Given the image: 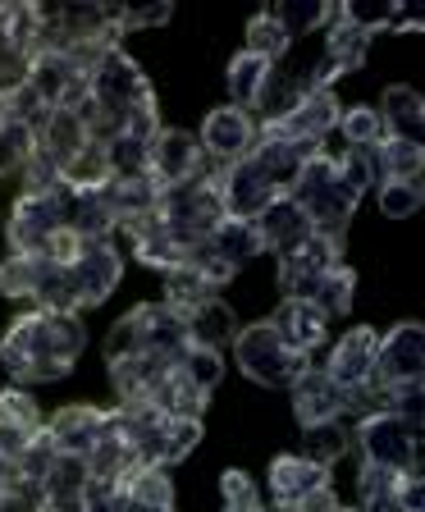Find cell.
<instances>
[{
    "label": "cell",
    "instance_id": "obj_1",
    "mask_svg": "<svg viewBox=\"0 0 425 512\" xmlns=\"http://www.w3.org/2000/svg\"><path fill=\"white\" fill-rule=\"evenodd\" d=\"M87 330L78 316L64 311H28L5 330L0 339V362L19 384L37 380H60L74 371V362L83 357Z\"/></svg>",
    "mask_w": 425,
    "mask_h": 512
},
{
    "label": "cell",
    "instance_id": "obj_2",
    "mask_svg": "<svg viewBox=\"0 0 425 512\" xmlns=\"http://www.w3.org/2000/svg\"><path fill=\"white\" fill-rule=\"evenodd\" d=\"M284 197H293V206L311 220V229H316L320 238H334V243H343L352 211L362 202V197L348 188V179L339 174L334 156H325V151L302 165V174L293 179V188H288Z\"/></svg>",
    "mask_w": 425,
    "mask_h": 512
},
{
    "label": "cell",
    "instance_id": "obj_3",
    "mask_svg": "<svg viewBox=\"0 0 425 512\" xmlns=\"http://www.w3.org/2000/svg\"><path fill=\"white\" fill-rule=\"evenodd\" d=\"M183 348H188V330L165 302H142L106 334V362L133 357V352H160V357L179 362Z\"/></svg>",
    "mask_w": 425,
    "mask_h": 512
},
{
    "label": "cell",
    "instance_id": "obj_4",
    "mask_svg": "<svg viewBox=\"0 0 425 512\" xmlns=\"http://www.w3.org/2000/svg\"><path fill=\"white\" fill-rule=\"evenodd\" d=\"M352 448L362 453V462L394 471V476L421 471V430H416V421H407L398 412L362 416L357 430H352Z\"/></svg>",
    "mask_w": 425,
    "mask_h": 512
},
{
    "label": "cell",
    "instance_id": "obj_5",
    "mask_svg": "<svg viewBox=\"0 0 425 512\" xmlns=\"http://www.w3.org/2000/svg\"><path fill=\"white\" fill-rule=\"evenodd\" d=\"M234 357H238L247 380L266 384V389H288V384L311 366V357H298V352H288L284 343H279L270 320H256V325H243V330H238Z\"/></svg>",
    "mask_w": 425,
    "mask_h": 512
},
{
    "label": "cell",
    "instance_id": "obj_6",
    "mask_svg": "<svg viewBox=\"0 0 425 512\" xmlns=\"http://www.w3.org/2000/svg\"><path fill=\"white\" fill-rule=\"evenodd\" d=\"M69 275V293H74V311H87V307H101V302L115 293L119 275H124V256L110 238L101 243H83V252L64 266Z\"/></svg>",
    "mask_w": 425,
    "mask_h": 512
},
{
    "label": "cell",
    "instance_id": "obj_7",
    "mask_svg": "<svg viewBox=\"0 0 425 512\" xmlns=\"http://www.w3.org/2000/svg\"><path fill=\"white\" fill-rule=\"evenodd\" d=\"M206 179L215 183V192H220L224 215H229V220H256V215L266 211L275 197H284L266 174L256 170L252 160H238V165H229V170L206 165Z\"/></svg>",
    "mask_w": 425,
    "mask_h": 512
},
{
    "label": "cell",
    "instance_id": "obj_8",
    "mask_svg": "<svg viewBox=\"0 0 425 512\" xmlns=\"http://www.w3.org/2000/svg\"><path fill=\"white\" fill-rule=\"evenodd\" d=\"M256 119L247 115V110H238V106H220V110H211L206 115V124H202V156H206V165H215V170H229V165H238V160H247L252 156V147H256Z\"/></svg>",
    "mask_w": 425,
    "mask_h": 512
},
{
    "label": "cell",
    "instance_id": "obj_9",
    "mask_svg": "<svg viewBox=\"0 0 425 512\" xmlns=\"http://www.w3.org/2000/svg\"><path fill=\"white\" fill-rule=\"evenodd\" d=\"M339 261H343V243L311 234L302 247H293V252L279 256V293H284V298H302V302H311L316 284H320L325 275H330V270L339 266Z\"/></svg>",
    "mask_w": 425,
    "mask_h": 512
},
{
    "label": "cell",
    "instance_id": "obj_10",
    "mask_svg": "<svg viewBox=\"0 0 425 512\" xmlns=\"http://www.w3.org/2000/svg\"><path fill=\"white\" fill-rule=\"evenodd\" d=\"M330 37H325V51H320L316 69H311V83L316 87H334L343 74H357L366 64V55H371V32L352 28L348 19H343V5H330Z\"/></svg>",
    "mask_w": 425,
    "mask_h": 512
},
{
    "label": "cell",
    "instance_id": "obj_11",
    "mask_svg": "<svg viewBox=\"0 0 425 512\" xmlns=\"http://www.w3.org/2000/svg\"><path fill=\"white\" fill-rule=\"evenodd\" d=\"M421 366H425V330L416 320H407V325H394L380 339L371 380L384 384V389H407V384H421Z\"/></svg>",
    "mask_w": 425,
    "mask_h": 512
},
{
    "label": "cell",
    "instance_id": "obj_12",
    "mask_svg": "<svg viewBox=\"0 0 425 512\" xmlns=\"http://www.w3.org/2000/svg\"><path fill=\"white\" fill-rule=\"evenodd\" d=\"M151 179L160 188H174V183H188V179H202L206 174V156H202V142L183 133V128H160L151 138Z\"/></svg>",
    "mask_w": 425,
    "mask_h": 512
},
{
    "label": "cell",
    "instance_id": "obj_13",
    "mask_svg": "<svg viewBox=\"0 0 425 512\" xmlns=\"http://www.w3.org/2000/svg\"><path fill=\"white\" fill-rule=\"evenodd\" d=\"M288 389H293V412H298L302 430L307 426H330V421H343V416H348V389L334 384L320 366H307Z\"/></svg>",
    "mask_w": 425,
    "mask_h": 512
},
{
    "label": "cell",
    "instance_id": "obj_14",
    "mask_svg": "<svg viewBox=\"0 0 425 512\" xmlns=\"http://www.w3.org/2000/svg\"><path fill=\"white\" fill-rule=\"evenodd\" d=\"M55 229H64L60 192L55 197H19L10 215V252L14 256H42Z\"/></svg>",
    "mask_w": 425,
    "mask_h": 512
},
{
    "label": "cell",
    "instance_id": "obj_15",
    "mask_svg": "<svg viewBox=\"0 0 425 512\" xmlns=\"http://www.w3.org/2000/svg\"><path fill=\"white\" fill-rule=\"evenodd\" d=\"M106 426H110V412L87 407V403H69V407H60L42 430H46V439L55 444V453L87 462V453L96 448V439L106 435Z\"/></svg>",
    "mask_w": 425,
    "mask_h": 512
},
{
    "label": "cell",
    "instance_id": "obj_16",
    "mask_svg": "<svg viewBox=\"0 0 425 512\" xmlns=\"http://www.w3.org/2000/svg\"><path fill=\"white\" fill-rule=\"evenodd\" d=\"M339 115L343 106L334 96V87H311L293 106V115L279 119L275 128H261V133H279V138H298V142H325L334 133V124H339Z\"/></svg>",
    "mask_w": 425,
    "mask_h": 512
},
{
    "label": "cell",
    "instance_id": "obj_17",
    "mask_svg": "<svg viewBox=\"0 0 425 512\" xmlns=\"http://www.w3.org/2000/svg\"><path fill=\"white\" fill-rule=\"evenodd\" d=\"M311 156H320V142L279 138V133H256V147H252V156H247V160H252L256 170L266 174L279 192H288Z\"/></svg>",
    "mask_w": 425,
    "mask_h": 512
},
{
    "label": "cell",
    "instance_id": "obj_18",
    "mask_svg": "<svg viewBox=\"0 0 425 512\" xmlns=\"http://www.w3.org/2000/svg\"><path fill=\"white\" fill-rule=\"evenodd\" d=\"M270 325H275L279 343H284L288 352H298V357H311L320 343L330 339V316H325L316 302H302V298L279 302V311L270 316Z\"/></svg>",
    "mask_w": 425,
    "mask_h": 512
},
{
    "label": "cell",
    "instance_id": "obj_19",
    "mask_svg": "<svg viewBox=\"0 0 425 512\" xmlns=\"http://www.w3.org/2000/svg\"><path fill=\"white\" fill-rule=\"evenodd\" d=\"M375 357H380V334L362 325V330H348L339 343H334L330 362L320 366V371L330 375L334 384H343V389H362V384L375 375Z\"/></svg>",
    "mask_w": 425,
    "mask_h": 512
},
{
    "label": "cell",
    "instance_id": "obj_20",
    "mask_svg": "<svg viewBox=\"0 0 425 512\" xmlns=\"http://www.w3.org/2000/svg\"><path fill=\"white\" fill-rule=\"evenodd\" d=\"M170 371H174V362H170V357H160V352H133V357H119V362H110V380H115L119 407L151 403Z\"/></svg>",
    "mask_w": 425,
    "mask_h": 512
},
{
    "label": "cell",
    "instance_id": "obj_21",
    "mask_svg": "<svg viewBox=\"0 0 425 512\" xmlns=\"http://www.w3.org/2000/svg\"><path fill=\"white\" fill-rule=\"evenodd\" d=\"M60 211H64V229L78 234L83 243H101L115 234V211L101 197V188H60Z\"/></svg>",
    "mask_w": 425,
    "mask_h": 512
},
{
    "label": "cell",
    "instance_id": "obj_22",
    "mask_svg": "<svg viewBox=\"0 0 425 512\" xmlns=\"http://www.w3.org/2000/svg\"><path fill=\"white\" fill-rule=\"evenodd\" d=\"M256 238H261V252H293V247H302L316 229H311V220L293 206V197H275V202L266 206V211L252 220Z\"/></svg>",
    "mask_w": 425,
    "mask_h": 512
},
{
    "label": "cell",
    "instance_id": "obj_23",
    "mask_svg": "<svg viewBox=\"0 0 425 512\" xmlns=\"http://www.w3.org/2000/svg\"><path fill=\"white\" fill-rule=\"evenodd\" d=\"M224 293V284H215L197 261H183V266L165 270V307L179 320H188L192 311H202L206 302H215Z\"/></svg>",
    "mask_w": 425,
    "mask_h": 512
},
{
    "label": "cell",
    "instance_id": "obj_24",
    "mask_svg": "<svg viewBox=\"0 0 425 512\" xmlns=\"http://www.w3.org/2000/svg\"><path fill=\"white\" fill-rule=\"evenodd\" d=\"M325 485H330V471L316 467V462H307L302 453L275 458V467H270V494H275V508H293V503H302L307 494L325 490Z\"/></svg>",
    "mask_w": 425,
    "mask_h": 512
},
{
    "label": "cell",
    "instance_id": "obj_25",
    "mask_svg": "<svg viewBox=\"0 0 425 512\" xmlns=\"http://www.w3.org/2000/svg\"><path fill=\"white\" fill-rule=\"evenodd\" d=\"M87 485H92V471L83 458H55L51 471L42 480V499L51 512H83L87 508Z\"/></svg>",
    "mask_w": 425,
    "mask_h": 512
},
{
    "label": "cell",
    "instance_id": "obj_26",
    "mask_svg": "<svg viewBox=\"0 0 425 512\" xmlns=\"http://www.w3.org/2000/svg\"><path fill=\"white\" fill-rule=\"evenodd\" d=\"M183 330H188V348H206V352H220L224 357V348H234L243 325H238L229 302L215 298V302H206L202 311H192V316L183 320Z\"/></svg>",
    "mask_w": 425,
    "mask_h": 512
},
{
    "label": "cell",
    "instance_id": "obj_27",
    "mask_svg": "<svg viewBox=\"0 0 425 512\" xmlns=\"http://www.w3.org/2000/svg\"><path fill=\"white\" fill-rule=\"evenodd\" d=\"M380 124H384V138H403V142H421V128H425V101L416 87L394 83L389 92L380 96Z\"/></svg>",
    "mask_w": 425,
    "mask_h": 512
},
{
    "label": "cell",
    "instance_id": "obj_28",
    "mask_svg": "<svg viewBox=\"0 0 425 512\" xmlns=\"http://www.w3.org/2000/svg\"><path fill=\"white\" fill-rule=\"evenodd\" d=\"M87 142H92V138H87L83 119H78L74 110H51V115L42 119V128H37V151H42V156H51L60 170L87 147Z\"/></svg>",
    "mask_w": 425,
    "mask_h": 512
},
{
    "label": "cell",
    "instance_id": "obj_29",
    "mask_svg": "<svg viewBox=\"0 0 425 512\" xmlns=\"http://www.w3.org/2000/svg\"><path fill=\"white\" fill-rule=\"evenodd\" d=\"M78 78H87V74H78L64 55H32L28 92L37 96L46 110H55V106H64V96H69V87H74Z\"/></svg>",
    "mask_w": 425,
    "mask_h": 512
},
{
    "label": "cell",
    "instance_id": "obj_30",
    "mask_svg": "<svg viewBox=\"0 0 425 512\" xmlns=\"http://www.w3.org/2000/svg\"><path fill=\"white\" fill-rule=\"evenodd\" d=\"M206 398H211V394H202V389H197V384H192L188 375H183L179 366H174V371L165 375V384L156 389L151 407H160V412L170 416V421H202Z\"/></svg>",
    "mask_w": 425,
    "mask_h": 512
},
{
    "label": "cell",
    "instance_id": "obj_31",
    "mask_svg": "<svg viewBox=\"0 0 425 512\" xmlns=\"http://www.w3.org/2000/svg\"><path fill=\"white\" fill-rule=\"evenodd\" d=\"M270 69H275V64L261 60V55H252V51L234 55V64H229V106L252 110L256 96H261V87H266V78H270Z\"/></svg>",
    "mask_w": 425,
    "mask_h": 512
},
{
    "label": "cell",
    "instance_id": "obj_32",
    "mask_svg": "<svg viewBox=\"0 0 425 512\" xmlns=\"http://www.w3.org/2000/svg\"><path fill=\"white\" fill-rule=\"evenodd\" d=\"M352 453V430L343 421H330V426H307V444H302V458L316 462V467L330 471L339 458Z\"/></svg>",
    "mask_w": 425,
    "mask_h": 512
},
{
    "label": "cell",
    "instance_id": "obj_33",
    "mask_svg": "<svg viewBox=\"0 0 425 512\" xmlns=\"http://www.w3.org/2000/svg\"><path fill=\"white\" fill-rule=\"evenodd\" d=\"M352 293H357V270L348 266V261H339V266L330 270V275L316 284V293H311V302H316L325 316H348L352 311Z\"/></svg>",
    "mask_w": 425,
    "mask_h": 512
},
{
    "label": "cell",
    "instance_id": "obj_34",
    "mask_svg": "<svg viewBox=\"0 0 425 512\" xmlns=\"http://www.w3.org/2000/svg\"><path fill=\"white\" fill-rule=\"evenodd\" d=\"M60 179H64V188H106L110 183L106 147H101V142H87V147L60 170Z\"/></svg>",
    "mask_w": 425,
    "mask_h": 512
},
{
    "label": "cell",
    "instance_id": "obj_35",
    "mask_svg": "<svg viewBox=\"0 0 425 512\" xmlns=\"http://www.w3.org/2000/svg\"><path fill=\"white\" fill-rule=\"evenodd\" d=\"M425 151L421 142H403V138H384L380 142V174L384 183L389 179H421Z\"/></svg>",
    "mask_w": 425,
    "mask_h": 512
},
{
    "label": "cell",
    "instance_id": "obj_36",
    "mask_svg": "<svg viewBox=\"0 0 425 512\" xmlns=\"http://www.w3.org/2000/svg\"><path fill=\"white\" fill-rule=\"evenodd\" d=\"M270 14H275L279 28L288 32V42H293V37H307V32H316L320 23L330 19V5H320V0H284V5Z\"/></svg>",
    "mask_w": 425,
    "mask_h": 512
},
{
    "label": "cell",
    "instance_id": "obj_37",
    "mask_svg": "<svg viewBox=\"0 0 425 512\" xmlns=\"http://www.w3.org/2000/svg\"><path fill=\"white\" fill-rule=\"evenodd\" d=\"M343 133V142L348 147H380L384 142V124H380V110L371 106H352L339 115V124H334Z\"/></svg>",
    "mask_w": 425,
    "mask_h": 512
},
{
    "label": "cell",
    "instance_id": "obj_38",
    "mask_svg": "<svg viewBox=\"0 0 425 512\" xmlns=\"http://www.w3.org/2000/svg\"><path fill=\"white\" fill-rule=\"evenodd\" d=\"M37 275H42V256H14L10 252L0 261V293H5V298H32Z\"/></svg>",
    "mask_w": 425,
    "mask_h": 512
},
{
    "label": "cell",
    "instance_id": "obj_39",
    "mask_svg": "<svg viewBox=\"0 0 425 512\" xmlns=\"http://www.w3.org/2000/svg\"><path fill=\"white\" fill-rule=\"evenodd\" d=\"M247 51L261 55V60L279 64V55L288 51V32L279 28L275 14H256V19H247Z\"/></svg>",
    "mask_w": 425,
    "mask_h": 512
},
{
    "label": "cell",
    "instance_id": "obj_40",
    "mask_svg": "<svg viewBox=\"0 0 425 512\" xmlns=\"http://www.w3.org/2000/svg\"><path fill=\"white\" fill-rule=\"evenodd\" d=\"M37 151V133L28 124H0V174H19Z\"/></svg>",
    "mask_w": 425,
    "mask_h": 512
},
{
    "label": "cell",
    "instance_id": "obj_41",
    "mask_svg": "<svg viewBox=\"0 0 425 512\" xmlns=\"http://www.w3.org/2000/svg\"><path fill=\"white\" fill-rule=\"evenodd\" d=\"M0 421L28 439L42 435V407L32 403V394H23V389H5V394H0Z\"/></svg>",
    "mask_w": 425,
    "mask_h": 512
},
{
    "label": "cell",
    "instance_id": "obj_42",
    "mask_svg": "<svg viewBox=\"0 0 425 512\" xmlns=\"http://www.w3.org/2000/svg\"><path fill=\"white\" fill-rule=\"evenodd\" d=\"M425 202V188L421 179H389L380 183V211L394 215V220H407V215H416Z\"/></svg>",
    "mask_w": 425,
    "mask_h": 512
},
{
    "label": "cell",
    "instance_id": "obj_43",
    "mask_svg": "<svg viewBox=\"0 0 425 512\" xmlns=\"http://www.w3.org/2000/svg\"><path fill=\"white\" fill-rule=\"evenodd\" d=\"M174 366H179V371L188 375L202 394H211L215 384H220V375H224V357H220V352H206V348H183Z\"/></svg>",
    "mask_w": 425,
    "mask_h": 512
},
{
    "label": "cell",
    "instance_id": "obj_44",
    "mask_svg": "<svg viewBox=\"0 0 425 512\" xmlns=\"http://www.w3.org/2000/svg\"><path fill=\"white\" fill-rule=\"evenodd\" d=\"M220 494H224V512H270L266 503H261V490L252 485L247 471H224Z\"/></svg>",
    "mask_w": 425,
    "mask_h": 512
},
{
    "label": "cell",
    "instance_id": "obj_45",
    "mask_svg": "<svg viewBox=\"0 0 425 512\" xmlns=\"http://www.w3.org/2000/svg\"><path fill=\"white\" fill-rule=\"evenodd\" d=\"M170 5L160 0V5H138V10H124V5H115V32L124 37V32H138V28H160V23H170Z\"/></svg>",
    "mask_w": 425,
    "mask_h": 512
},
{
    "label": "cell",
    "instance_id": "obj_46",
    "mask_svg": "<svg viewBox=\"0 0 425 512\" xmlns=\"http://www.w3.org/2000/svg\"><path fill=\"white\" fill-rule=\"evenodd\" d=\"M202 439V421H170V435H165V467L183 462Z\"/></svg>",
    "mask_w": 425,
    "mask_h": 512
},
{
    "label": "cell",
    "instance_id": "obj_47",
    "mask_svg": "<svg viewBox=\"0 0 425 512\" xmlns=\"http://www.w3.org/2000/svg\"><path fill=\"white\" fill-rule=\"evenodd\" d=\"M398 508H403V512H425V480H421V471L398 476Z\"/></svg>",
    "mask_w": 425,
    "mask_h": 512
},
{
    "label": "cell",
    "instance_id": "obj_48",
    "mask_svg": "<svg viewBox=\"0 0 425 512\" xmlns=\"http://www.w3.org/2000/svg\"><path fill=\"white\" fill-rule=\"evenodd\" d=\"M275 512H343V508H339V499H334V490L325 485V490L307 494V499L293 503V508H275Z\"/></svg>",
    "mask_w": 425,
    "mask_h": 512
}]
</instances>
